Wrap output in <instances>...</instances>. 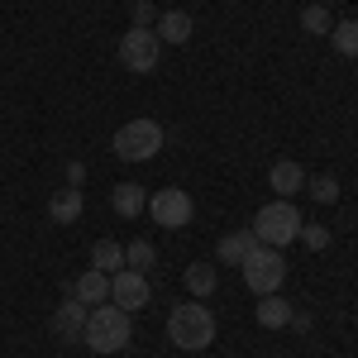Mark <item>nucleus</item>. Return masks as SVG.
Segmentation results:
<instances>
[{"instance_id":"nucleus-1","label":"nucleus","mask_w":358,"mask_h":358,"mask_svg":"<svg viewBox=\"0 0 358 358\" xmlns=\"http://www.w3.org/2000/svg\"><path fill=\"white\" fill-rule=\"evenodd\" d=\"M86 349L91 354H120V349H129V339H134V325H129V310H120L115 301H101L91 306V315H86Z\"/></svg>"},{"instance_id":"nucleus-2","label":"nucleus","mask_w":358,"mask_h":358,"mask_svg":"<svg viewBox=\"0 0 358 358\" xmlns=\"http://www.w3.org/2000/svg\"><path fill=\"white\" fill-rule=\"evenodd\" d=\"M167 339H172L177 349H187V354H201V349H210V339H215V315L201 301H182L167 315Z\"/></svg>"},{"instance_id":"nucleus-3","label":"nucleus","mask_w":358,"mask_h":358,"mask_svg":"<svg viewBox=\"0 0 358 358\" xmlns=\"http://www.w3.org/2000/svg\"><path fill=\"white\" fill-rule=\"evenodd\" d=\"M163 153V124L158 120H129L115 129V158L124 163H148Z\"/></svg>"},{"instance_id":"nucleus-4","label":"nucleus","mask_w":358,"mask_h":358,"mask_svg":"<svg viewBox=\"0 0 358 358\" xmlns=\"http://www.w3.org/2000/svg\"><path fill=\"white\" fill-rule=\"evenodd\" d=\"M248 229L258 234V244L282 248V244H292V239L301 234V210H296L292 201H273V206H263V210L253 215Z\"/></svg>"},{"instance_id":"nucleus-5","label":"nucleus","mask_w":358,"mask_h":358,"mask_svg":"<svg viewBox=\"0 0 358 358\" xmlns=\"http://www.w3.org/2000/svg\"><path fill=\"white\" fill-rule=\"evenodd\" d=\"M239 268H244V282L253 296H273L277 287L287 282V258H282V248H268V244H258Z\"/></svg>"},{"instance_id":"nucleus-6","label":"nucleus","mask_w":358,"mask_h":358,"mask_svg":"<svg viewBox=\"0 0 358 358\" xmlns=\"http://www.w3.org/2000/svg\"><path fill=\"white\" fill-rule=\"evenodd\" d=\"M158 57H163V43H158L153 29H138V24L124 29V38H120V62H124L129 72H153Z\"/></svg>"},{"instance_id":"nucleus-7","label":"nucleus","mask_w":358,"mask_h":358,"mask_svg":"<svg viewBox=\"0 0 358 358\" xmlns=\"http://www.w3.org/2000/svg\"><path fill=\"white\" fill-rule=\"evenodd\" d=\"M148 215L163 229H182V224H192V196L182 187H163V192L148 196Z\"/></svg>"},{"instance_id":"nucleus-8","label":"nucleus","mask_w":358,"mask_h":358,"mask_svg":"<svg viewBox=\"0 0 358 358\" xmlns=\"http://www.w3.org/2000/svg\"><path fill=\"white\" fill-rule=\"evenodd\" d=\"M110 301L120 306V310H129V315H134L138 306H148V277L129 273V268H124V273H115L110 277Z\"/></svg>"},{"instance_id":"nucleus-9","label":"nucleus","mask_w":358,"mask_h":358,"mask_svg":"<svg viewBox=\"0 0 358 358\" xmlns=\"http://www.w3.org/2000/svg\"><path fill=\"white\" fill-rule=\"evenodd\" d=\"M86 315H91V310H86V301H77V296L67 292V301L53 310V334L62 339V344H77V339H82V330H86Z\"/></svg>"},{"instance_id":"nucleus-10","label":"nucleus","mask_w":358,"mask_h":358,"mask_svg":"<svg viewBox=\"0 0 358 358\" xmlns=\"http://www.w3.org/2000/svg\"><path fill=\"white\" fill-rule=\"evenodd\" d=\"M268 187H273L282 201H292L296 192H306V172H301V163H292V158L273 163V167H268Z\"/></svg>"},{"instance_id":"nucleus-11","label":"nucleus","mask_w":358,"mask_h":358,"mask_svg":"<svg viewBox=\"0 0 358 358\" xmlns=\"http://www.w3.org/2000/svg\"><path fill=\"white\" fill-rule=\"evenodd\" d=\"M82 210H86L82 187H62V192L48 201V215H53L57 224H77V220H82Z\"/></svg>"},{"instance_id":"nucleus-12","label":"nucleus","mask_w":358,"mask_h":358,"mask_svg":"<svg viewBox=\"0 0 358 358\" xmlns=\"http://www.w3.org/2000/svg\"><path fill=\"white\" fill-rule=\"evenodd\" d=\"M110 210L115 215H124V220H138L143 210H148V196H143V187H134V182H120L110 192Z\"/></svg>"},{"instance_id":"nucleus-13","label":"nucleus","mask_w":358,"mask_h":358,"mask_svg":"<svg viewBox=\"0 0 358 358\" xmlns=\"http://www.w3.org/2000/svg\"><path fill=\"white\" fill-rule=\"evenodd\" d=\"M72 296L86 306H101V301H110V277L106 273H96V268H86L77 282H72Z\"/></svg>"},{"instance_id":"nucleus-14","label":"nucleus","mask_w":358,"mask_h":358,"mask_svg":"<svg viewBox=\"0 0 358 358\" xmlns=\"http://www.w3.org/2000/svg\"><path fill=\"white\" fill-rule=\"evenodd\" d=\"M253 315H258L263 330H287L296 310L287 306V296H277V292H273V296H258V310H253Z\"/></svg>"},{"instance_id":"nucleus-15","label":"nucleus","mask_w":358,"mask_h":358,"mask_svg":"<svg viewBox=\"0 0 358 358\" xmlns=\"http://www.w3.org/2000/svg\"><path fill=\"white\" fill-rule=\"evenodd\" d=\"M91 268L106 273V277L124 273V244H115V239H96V244H91Z\"/></svg>"},{"instance_id":"nucleus-16","label":"nucleus","mask_w":358,"mask_h":358,"mask_svg":"<svg viewBox=\"0 0 358 358\" xmlns=\"http://www.w3.org/2000/svg\"><path fill=\"white\" fill-rule=\"evenodd\" d=\"M153 34H158V43H187L192 38V15L187 10H167Z\"/></svg>"},{"instance_id":"nucleus-17","label":"nucleus","mask_w":358,"mask_h":358,"mask_svg":"<svg viewBox=\"0 0 358 358\" xmlns=\"http://www.w3.org/2000/svg\"><path fill=\"white\" fill-rule=\"evenodd\" d=\"M253 248H258V234H253V229H234V234H224V239H220L215 253H220L224 263H244Z\"/></svg>"},{"instance_id":"nucleus-18","label":"nucleus","mask_w":358,"mask_h":358,"mask_svg":"<svg viewBox=\"0 0 358 358\" xmlns=\"http://www.w3.org/2000/svg\"><path fill=\"white\" fill-rule=\"evenodd\" d=\"M153 263H158V253H153V244H148V239H134V244L124 248V268H129V273H153Z\"/></svg>"},{"instance_id":"nucleus-19","label":"nucleus","mask_w":358,"mask_h":358,"mask_svg":"<svg viewBox=\"0 0 358 358\" xmlns=\"http://www.w3.org/2000/svg\"><path fill=\"white\" fill-rule=\"evenodd\" d=\"M187 292L192 296H210L215 292V263H192L187 268Z\"/></svg>"},{"instance_id":"nucleus-20","label":"nucleus","mask_w":358,"mask_h":358,"mask_svg":"<svg viewBox=\"0 0 358 358\" xmlns=\"http://www.w3.org/2000/svg\"><path fill=\"white\" fill-rule=\"evenodd\" d=\"M330 38H334V53H339V57H358V20H344V24H334V29H330Z\"/></svg>"},{"instance_id":"nucleus-21","label":"nucleus","mask_w":358,"mask_h":358,"mask_svg":"<svg viewBox=\"0 0 358 358\" xmlns=\"http://www.w3.org/2000/svg\"><path fill=\"white\" fill-rule=\"evenodd\" d=\"M306 192L315 196L320 206H334V201H339V182H334L330 172H320V177H306Z\"/></svg>"},{"instance_id":"nucleus-22","label":"nucleus","mask_w":358,"mask_h":358,"mask_svg":"<svg viewBox=\"0 0 358 358\" xmlns=\"http://www.w3.org/2000/svg\"><path fill=\"white\" fill-rule=\"evenodd\" d=\"M301 29H306V34H330V29H334L330 10H325V5H306V10H301Z\"/></svg>"},{"instance_id":"nucleus-23","label":"nucleus","mask_w":358,"mask_h":358,"mask_svg":"<svg viewBox=\"0 0 358 358\" xmlns=\"http://www.w3.org/2000/svg\"><path fill=\"white\" fill-rule=\"evenodd\" d=\"M296 239H306V248H315V253H320V248H330V229H325V224H301V234H296Z\"/></svg>"},{"instance_id":"nucleus-24","label":"nucleus","mask_w":358,"mask_h":358,"mask_svg":"<svg viewBox=\"0 0 358 358\" xmlns=\"http://www.w3.org/2000/svg\"><path fill=\"white\" fill-rule=\"evenodd\" d=\"M82 177H86L82 163H67V187H82Z\"/></svg>"}]
</instances>
